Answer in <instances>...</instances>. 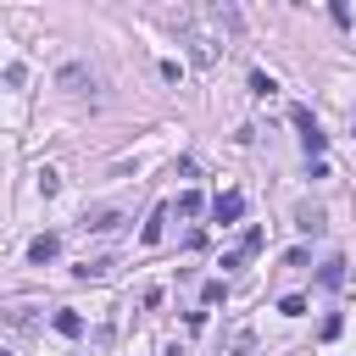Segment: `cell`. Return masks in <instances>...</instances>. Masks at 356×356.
I'll use <instances>...</instances> for the list:
<instances>
[{"label": "cell", "mask_w": 356, "mask_h": 356, "mask_svg": "<svg viewBox=\"0 0 356 356\" xmlns=\"http://www.w3.org/2000/svg\"><path fill=\"white\" fill-rule=\"evenodd\" d=\"M289 117H295V128H300V139H306V150H312V156H317V150H323V128H317V117H312V111H306V106H295V111H289Z\"/></svg>", "instance_id": "cell-1"}, {"label": "cell", "mask_w": 356, "mask_h": 356, "mask_svg": "<svg viewBox=\"0 0 356 356\" xmlns=\"http://www.w3.org/2000/svg\"><path fill=\"white\" fill-rule=\"evenodd\" d=\"M261 239H267L261 228H245V239H239V250H234V256H222V267H245V261H250V256L261 250Z\"/></svg>", "instance_id": "cell-2"}, {"label": "cell", "mask_w": 356, "mask_h": 356, "mask_svg": "<svg viewBox=\"0 0 356 356\" xmlns=\"http://www.w3.org/2000/svg\"><path fill=\"white\" fill-rule=\"evenodd\" d=\"M122 222H128V217H122V211H111V206H100V211H89V217H83V228H89V234H111V228H122Z\"/></svg>", "instance_id": "cell-3"}, {"label": "cell", "mask_w": 356, "mask_h": 356, "mask_svg": "<svg viewBox=\"0 0 356 356\" xmlns=\"http://www.w3.org/2000/svg\"><path fill=\"white\" fill-rule=\"evenodd\" d=\"M56 250H61V239H56V234H39V239L28 245V261L44 267V261H56Z\"/></svg>", "instance_id": "cell-4"}, {"label": "cell", "mask_w": 356, "mask_h": 356, "mask_svg": "<svg viewBox=\"0 0 356 356\" xmlns=\"http://www.w3.org/2000/svg\"><path fill=\"white\" fill-rule=\"evenodd\" d=\"M184 44H189V56H195L200 67H211V61H217V44H211V39H200V33H189V28H184Z\"/></svg>", "instance_id": "cell-5"}, {"label": "cell", "mask_w": 356, "mask_h": 356, "mask_svg": "<svg viewBox=\"0 0 356 356\" xmlns=\"http://www.w3.org/2000/svg\"><path fill=\"white\" fill-rule=\"evenodd\" d=\"M239 211H245L239 195H217V200H211V217H217V222H239Z\"/></svg>", "instance_id": "cell-6"}, {"label": "cell", "mask_w": 356, "mask_h": 356, "mask_svg": "<svg viewBox=\"0 0 356 356\" xmlns=\"http://www.w3.org/2000/svg\"><path fill=\"white\" fill-rule=\"evenodd\" d=\"M50 323H56V334H67V339H78V334H83V317H78L72 306H61V312H56Z\"/></svg>", "instance_id": "cell-7"}, {"label": "cell", "mask_w": 356, "mask_h": 356, "mask_svg": "<svg viewBox=\"0 0 356 356\" xmlns=\"http://www.w3.org/2000/svg\"><path fill=\"white\" fill-rule=\"evenodd\" d=\"M111 267H117L111 256H95V261H83V267H72V273H78V278H106Z\"/></svg>", "instance_id": "cell-8"}, {"label": "cell", "mask_w": 356, "mask_h": 356, "mask_svg": "<svg viewBox=\"0 0 356 356\" xmlns=\"http://www.w3.org/2000/svg\"><path fill=\"white\" fill-rule=\"evenodd\" d=\"M56 83H61V89H83V83H89V67H61Z\"/></svg>", "instance_id": "cell-9"}, {"label": "cell", "mask_w": 356, "mask_h": 356, "mask_svg": "<svg viewBox=\"0 0 356 356\" xmlns=\"http://www.w3.org/2000/svg\"><path fill=\"white\" fill-rule=\"evenodd\" d=\"M300 228H306V234H323V211H317V206H312V200H306V206H300Z\"/></svg>", "instance_id": "cell-10"}, {"label": "cell", "mask_w": 356, "mask_h": 356, "mask_svg": "<svg viewBox=\"0 0 356 356\" xmlns=\"http://www.w3.org/2000/svg\"><path fill=\"white\" fill-rule=\"evenodd\" d=\"M161 222H167V206H156V211H150V222H145V245H156V239H161Z\"/></svg>", "instance_id": "cell-11"}, {"label": "cell", "mask_w": 356, "mask_h": 356, "mask_svg": "<svg viewBox=\"0 0 356 356\" xmlns=\"http://www.w3.org/2000/svg\"><path fill=\"white\" fill-rule=\"evenodd\" d=\"M178 211H184V217H200V211H206V200L189 189V195H178Z\"/></svg>", "instance_id": "cell-12"}, {"label": "cell", "mask_w": 356, "mask_h": 356, "mask_svg": "<svg viewBox=\"0 0 356 356\" xmlns=\"http://www.w3.org/2000/svg\"><path fill=\"white\" fill-rule=\"evenodd\" d=\"M339 278H345V261H339V256H334V261H323V284H328V289H339Z\"/></svg>", "instance_id": "cell-13"}, {"label": "cell", "mask_w": 356, "mask_h": 356, "mask_svg": "<svg viewBox=\"0 0 356 356\" xmlns=\"http://www.w3.org/2000/svg\"><path fill=\"white\" fill-rule=\"evenodd\" d=\"M317 334H323V339H339V334H345V317H339V312H328V317H323V328H317Z\"/></svg>", "instance_id": "cell-14"}, {"label": "cell", "mask_w": 356, "mask_h": 356, "mask_svg": "<svg viewBox=\"0 0 356 356\" xmlns=\"http://www.w3.org/2000/svg\"><path fill=\"white\" fill-rule=\"evenodd\" d=\"M200 295H206V306H217V300H228V284H222V278H211Z\"/></svg>", "instance_id": "cell-15"}, {"label": "cell", "mask_w": 356, "mask_h": 356, "mask_svg": "<svg viewBox=\"0 0 356 356\" xmlns=\"http://www.w3.org/2000/svg\"><path fill=\"white\" fill-rule=\"evenodd\" d=\"M250 89H256V95H261V100H267V95H273V89H278V83H273V78H267V72H250Z\"/></svg>", "instance_id": "cell-16"}, {"label": "cell", "mask_w": 356, "mask_h": 356, "mask_svg": "<svg viewBox=\"0 0 356 356\" xmlns=\"http://www.w3.org/2000/svg\"><path fill=\"white\" fill-rule=\"evenodd\" d=\"M278 312H284V317H300V312H306V300H300V295H284V300H278Z\"/></svg>", "instance_id": "cell-17"}, {"label": "cell", "mask_w": 356, "mask_h": 356, "mask_svg": "<svg viewBox=\"0 0 356 356\" xmlns=\"http://www.w3.org/2000/svg\"><path fill=\"white\" fill-rule=\"evenodd\" d=\"M56 189H61V178H56V172L44 167V172H39V195H56Z\"/></svg>", "instance_id": "cell-18"}]
</instances>
